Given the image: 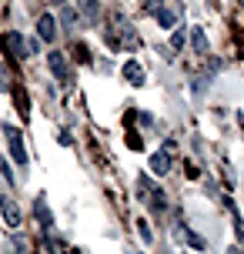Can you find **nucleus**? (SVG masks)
Returning a JSON list of instances; mask_svg holds the SVG:
<instances>
[{
	"mask_svg": "<svg viewBox=\"0 0 244 254\" xmlns=\"http://www.w3.org/2000/svg\"><path fill=\"white\" fill-rule=\"evenodd\" d=\"M47 64H51V74L61 80V84H70V70H67V57L61 51H51V57H47Z\"/></svg>",
	"mask_w": 244,
	"mask_h": 254,
	"instance_id": "nucleus-5",
	"label": "nucleus"
},
{
	"mask_svg": "<svg viewBox=\"0 0 244 254\" xmlns=\"http://www.w3.org/2000/svg\"><path fill=\"white\" fill-rule=\"evenodd\" d=\"M184 47V30H174V40H171V51H181Z\"/></svg>",
	"mask_w": 244,
	"mask_h": 254,
	"instance_id": "nucleus-15",
	"label": "nucleus"
},
{
	"mask_svg": "<svg viewBox=\"0 0 244 254\" xmlns=\"http://www.w3.org/2000/svg\"><path fill=\"white\" fill-rule=\"evenodd\" d=\"M0 214H3V221H7V228H20V224H24L20 207H17L10 197H3V194H0Z\"/></svg>",
	"mask_w": 244,
	"mask_h": 254,
	"instance_id": "nucleus-4",
	"label": "nucleus"
},
{
	"mask_svg": "<svg viewBox=\"0 0 244 254\" xmlns=\"http://www.w3.org/2000/svg\"><path fill=\"white\" fill-rule=\"evenodd\" d=\"M3 44H7V51L17 54V57H30V54H34V47H30L24 40V34H17V30H7V34H3Z\"/></svg>",
	"mask_w": 244,
	"mask_h": 254,
	"instance_id": "nucleus-3",
	"label": "nucleus"
},
{
	"mask_svg": "<svg viewBox=\"0 0 244 254\" xmlns=\"http://www.w3.org/2000/svg\"><path fill=\"white\" fill-rule=\"evenodd\" d=\"M151 174H157V178H161V174H167V171H171V151H157V154H151Z\"/></svg>",
	"mask_w": 244,
	"mask_h": 254,
	"instance_id": "nucleus-7",
	"label": "nucleus"
},
{
	"mask_svg": "<svg viewBox=\"0 0 244 254\" xmlns=\"http://www.w3.org/2000/svg\"><path fill=\"white\" fill-rule=\"evenodd\" d=\"M44 244H47V251H51V254H67V244L61 241V238H54V234H47Z\"/></svg>",
	"mask_w": 244,
	"mask_h": 254,
	"instance_id": "nucleus-14",
	"label": "nucleus"
},
{
	"mask_svg": "<svg viewBox=\"0 0 244 254\" xmlns=\"http://www.w3.org/2000/svg\"><path fill=\"white\" fill-rule=\"evenodd\" d=\"M54 20H57L54 13H44L37 20V37L44 40V44H54V37H57V24H54Z\"/></svg>",
	"mask_w": 244,
	"mask_h": 254,
	"instance_id": "nucleus-6",
	"label": "nucleus"
},
{
	"mask_svg": "<svg viewBox=\"0 0 244 254\" xmlns=\"http://www.w3.org/2000/svg\"><path fill=\"white\" fill-rule=\"evenodd\" d=\"M77 7L84 10V24H101V3L97 0H77Z\"/></svg>",
	"mask_w": 244,
	"mask_h": 254,
	"instance_id": "nucleus-8",
	"label": "nucleus"
},
{
	"mask_svg": "<svg viewBox=\"0 0 244 254\" xmlns=\"http://www.w3.org/2000/svg\"><path fill=\"white\" fill-rule=\"evenodd\" d=\"M144 7H147V10H151V13H157V10H161V7H164V0H144Z\"/></svg>",
	"mask_w": 244,
	"mask_h": 254,
	"instance_id": "nucleus-17",
	"label": "nucleus"
},
{
	"mask_svg": "<svg viewBox=\"0 0 244 254\" xmlns=\"http://www.w3.org/2000/svg\"><path fill=\"white\" fill-rule=\"evenodd\" d=\"M191 44H194V51H197V54H207V34L201 30V27H194V30H191Z\"/></svg>",
	"mask_w": 244,
	"mask_h": 254,
	"instance_id": "nucleus-12",
	"label": "nucleus"
},
{
	"mask_svg": "<svg viewBox=\"0 0 244 254\" xmlns=\"http://www.w3.org/2000/svg\"><path fill=\"white\" fill-rule=\"evenodd\" d=\"M238 127H241V130H244V114H238Z\"/></svg>",
	"mask_w": 244,
	"mask_h": 254,
	"instance_id": "nucleus-20",
	"label": "nucleus"
},
{
	"mask_svg": "<svg viewBox=\"0 0 244 254\" xmlns=\"http://www.w3.org/2000/svg\"><path fill=\"white\" fill-rule=\"evenodd\" d=\"M137 231H141L144 241H151V228H147V221H137Z\"/></svg>",
	"mask_w": 244,
	"mask_h": 254,
	"instance_id": "nucleus-18",
	"label": "nucleus"
},
{
	"mask_svg": "<svg viewBox=\"0 0 244 254\" xmlns=\"http://www.w3.org/2000/svg\"><path fill=\"white\" fill-rule=\"evenodd\" d=\"M34 214H37V221L44 224V228H51V211H47V201H44V197H37V207H34Z\"/></svg>",
	"mask_w": 244,
	"mask_h": 254,
	"instance_id": "nucleus-13",
	"label": "nucleus"
},
{
	"mask_svg": "<svg viewBox=\"0 0 244 254\" xmlns=\"http://www.w3.org/2000/svg\"><path fill=\"white\" fill-rule=\"evenodd\" d=\"M74 17H77L74 10H64V24H67V27H74ZM77 20H80V17H77Z\"/></svg>",
	"mask_w": 244,
	"mask_h": 254,
	"instance_id": "nucleus-19",
	"label": "nucleus"
},
{
	"mask_svg": "<svg viewBox=\"0 0 244 254\" xmlns=\"http://www.w3.org/2000/svg\"><path fill=\"white\" fill-rule=\"evenodd\" d=\"M181 238H187V244H191V248H197V251H204V248H207V241L197 234V231H191V228H181Z\"/></svg>",
	"mask_w": 244,
	"mask_h": 254,
	"instance_id": "nucleus-10",
	"label": "nucleus"
},
{
	"mask_svg": "<svg viewBox=\"0 0 244 254\" xmlns=\"http://www.w3.org/2000/svg\"><path fill=\"white\" fill-rule=\"evenodd\" d=\"M121 74L127 77V84H134V87H144V67H141L137 61H127Z\"/></svg>",
	"mask_w": 244,
	"mask_h": 254,
	"instance_id": "nucleus-9",
	"label": "nucleus"
},
{
	"mask_svg": "<svg viewBox=\"0 0 244 254\" xmlns=\"http://www.w3.org/2000/svg\"><path fill=\"white\" fill-rule=\"evenodd\" d=\"M154 17H157V24L164 27V30H174V24H178V17H174V10H167V7H161V10H157Z\"/></svg>",
	"mask_w": 244,
	"mask_h": 254,
	"instance_id": "nucleus-11",
	"label": "nucleus"
},
{
	"mask_svg": "<svg viewBox=\"0 0 244 254\" xmlns=\"http://www.w3.org/2000/svg\"><path fill=\"white\" fill-rule=\"evenodd\" d=\"M107 44H111V51H127V54L141 51V40H137V34H134L127 24H121V20H117L114 27H107Z\"/></svg>",
	"mask_w": 244,
	"mask_h": 254,
	"instance_id": "nucleus-1",
	"label": "nucleus"
},
{
	"mask_svg": "<svg viewBox=\"0 0 244 254\" xmlns=\"http://www.w3.org/2000/svg\"><path fill=\"white\" fill-rule=\"evenodd\" d=\"M10 70H7V67H0V90H10Z\"/></svg>",
	"mask_w": 244,
	"mask_h": 254,
	"instance_id": "nucleus-16",
	"label": "nucleus"
},
{
	"mask_svg": "<svg viewBox=\"0 0 244 254\" xmlns=\"http://www.w3.org/2000/svg\"><path fill=\"white\" fill-rule=\"evenodd\" d=\"M3 137H7L10 157H13L20 167H27V144H24V137H20V130H17L13 124H3Z\"/></svg>",
	"mask_w": 244,
	"mask_h": 254,
	"instance_id": "nucleus-2",
	"label": "nucleus"
}]
</instances>
